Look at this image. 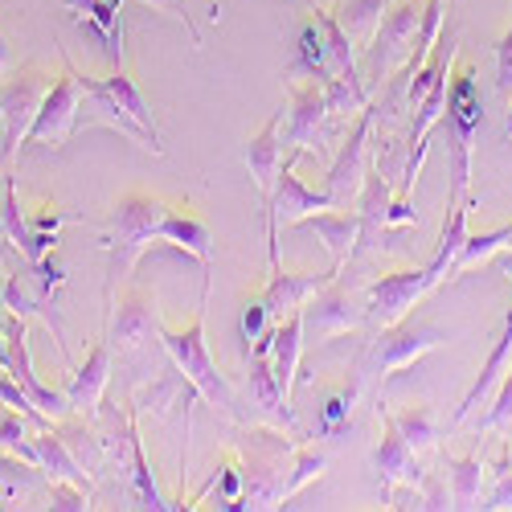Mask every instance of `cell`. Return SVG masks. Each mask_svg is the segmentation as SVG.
Returning <instances> with one entry per match:
<instances>
[{
  "mask_svg": "<svg viewBox=\"0 0 512 512\" xmlns=\"http://www.w3.org/2000/svg\"><path fill=\"white\" fill-rule=\"evenodd\" d=\"M357 377L353 381H345L336 394H328V402L320 406V431L324 435H340L349 426V414H353V402H357Z\"/></svg>",
  "mask_w": 512,
  "mask_h": 512,
  "instance_id": "836d02e7",
  "label": "cell"
},
{
  "mask_svg": "<svg viewBox=\"0 0 512 512\" xmlns=\"http://www.w3.org/2000/svg\"><path fill=\"white\" fill-rule=\"evenodd\" d=\"M33 447H37V472H50V480H70L78 488H87V476H82V467L66 451L62 435H54L50 426H41V431L33 435Z\"/></svg>",
  "mask_w": 512,
  "mask_h": 512,
  "instance_id": "83f0119b",
  "label": "cell"
},
{
  "mask_svg": "<svg viewBox=\"0 0 512 512\" xmlns=\"http://www.w3.org/2000/svg\"><path fill=\"white\" fill-rule=\"evenodd\" d=\"M70 410L78 414H87L95 418L99 414V402H103V390H107V381H111V340H99V345L87 353V361H82L78 369H70Z\"/></svg>",
  "mask_w": 512,
  "mask_h": 512,
  "instance_id": "2e32d148",
  "label": "cell"
},
{
  "mask_svg": "<svg viewBox=\"0 0 512 512\" xmlns=\"http://www.w3.org/2000/svg\"><path fill=\"white\" fill-rule=\"evenodd\" d=\"M99 87L119 103V111L127 115V119H132L136 127H140V132L148 136V152L152 156H160L164 148H160V132H156V119H152V107H148V99H144V91L136 87V82L132 78H127L123 74V66L119 70H111V74H103L99 78Z\"/></svg>",
  "mask_w": 512,
  "mask_h": 512,
  "instance_id": "7402d4cb",
  "label": "cell"
},
{
  "mask_svg": "<svg viewBox=\"0 0 512 512\" xmlns=\"http://www.w3.org/2000/svg\"><path fill=\"white\" fill-rule=\"evenodd\" d=\"M160 242L193 254V259L201 263V287H209V226L205 222H197L193 213H185L177 205H168L164 222H160Z\"/></svg>",
  "mask_w": 512,
  "mask_h": 512,
  "instance_id": "d4e9b609",
  "label": "cell"
},
{
  "mask_svg": "<svg viewBox=\"0 0 512 512\" xmlns=\"http://www.w3.org/2000/svg\"><path fill=\"white\" fill-rule=\"evenodd\" d=\"M9 70V46H5V37H0V74Z\"/></svg>",
  "mask_w": 512,
  "mask_h": 512,
  "instance_id": "f6af8a7d",
  "label": "cell"
},
{
  "mask_svg": "<svg viewBox=\"0 0 512 512\" xmlns=\"http://www.w3.org/2000/svg\"><path fill=\"white\" fill-rule=\"evenodd\" d=\"M377 422H381V443L373 447V463H377V472H381V500L390 504L398 484L418 488L422 467H418L414 447L402 439V431H398V422H394V414H390L386 402H377Z\"/></svg>",
  "mask_w": 512,
  "mask_h": 512,
  "instance_id": "4fadbf2b",
  "label": "cell"
},
{
  "mask_svg": "<svg viewBox=\"0 0 512 512\" xmlns=\"http://www.w3.org/2000/svg\"><path fill=\"white\" fill-rule=\"evenodd\" d=\"M418 508H451V488L439 476L418 480Z\"/></svg>",
  "mask_w": 512,
  "mask_h": 512,
  "instance_id": "60d3db41",
  "label": "cell"
},
{
  "mask_svg": "<svg viewBox=\"0 0 512 512\" xmlns=\"http://www.w3.org/2000/svg\"><path fill=\"white\" fill-rule=\"evenodd\" d=\"M373 119H377V107L369 103V107L353 119L349 140L340 144V152H336V160H332V168H328V185H324V189L332 193V201H336V205L357 201V193H361V185H365V173H369Z\"/></svg>",
  "mask_w": 512,
  "mask_h": 512,
  "instance_id": "9c48e42d",
  "label": "cell"
},
{
  "mask_svg": "<svg viewBox=\"0 0 512 512\" xmlns=\"http://www.w3.org/2000/svg\"><path fill=\"white\" fill-rule=\"evenodd\" d=\"M422 5L426 0H394L386 5V17H381L373 41L361 50L365 54V87H386L394 78V70H402L414 54L418 41V25H422Z\"/></svg>",
  "mask_w": 512,
  "mask_h": 512,
  "instance_id": "277c9868",
  "label": "cell"
},
{
  "mask_svg": "<svg viewBox=\"0 0 512 512\" xmlns=\"http://www.w3.org/2000/svg\"><path fill=\"white\" fill-rule=\"evenodd\" d=\"M279 226H267V254H271V279H267V287H263V300H267V312H271V320L279 324L283 316H291V312H304V304L312 300L316 291H324L328 283H336V267H328V271H283V263H279Z\"/></svg>",
  "mask_w": 512,
  "mask_h": 512,
  "instance_id": "ba28073f",
  "label": "cell"
},
{
  "mask_svg": "<svg viewBox=\"0 0 512 512\" xmlns=\"http://www.w3.org/2000/svg\"><path fill=\"white\" fill-rule=\"evenodd\" d=\"M127 447H132V484H136V496L144 508H173V504H164L152 472H148V459H144V439L136 431V410H127Z\"/></svg>",
  "mask_w": 512,
  "mask_h": 512,
  "instance_id": "1f68e13d",
  "label": "cell"
},
{
  "mask_svg": "<svg viewBox=\"0 0 512 512\" xmlns=\"http://www.w3.org/2000/svg\"><path fill=\"white\" fill-rule=\"evenodd\" d=\"M328 119H332V111H328L324 82H316V78H308V82L287 78V132H283L287 152L316 148V140L324 136Z\"/></svg>",
  "mask_w": 512,
  "mask_h": 512,
  "instance_id": "30bf717a",
  "label": "cell"
},
{
  "mask_svg": "<svg viewBox=\"0 0 512 512\" xmlns=\"http://www.w3.org/2000/svg\"><path fill=\"white\" fill-rule=\"evenodd\" d=\"M54 87V74L41 66H25L5 91H0V152L5 160H17L21 144H29L33 119L41 111V99Z\"/></svg>",
  "mask_w": 512,
  "mask_h": 512,
  "instance_id": "8992f818",
  "label": "cell"
},
{
  "mask_svg": "<svg viewBox=\"0 0 512 512\" xmlns=\"http://www.w3.org/2000/svg\"><path fill=\"white\" fill-rule=\"evenodd\" d=\"M300 357H304V312H291L275 324V340H271V365L279 377V390L291 402V390L300 381Z\"/></svg>",
  "mask_w": 512,
  "mask_h": 512,
  "instance_id": "44dd1931",
  "label": "cell"
},
{
  "mask_svg": "<svg viewBox=\"0 0 512 512\" xmlns=\"http://www.w3.org/2000/svg\"><path fill=\"white\" fill-rule=\"evenodd\" d=\"M488 472H492V492H488L484 508H512V447L508 443L500 447V455Z\"/></svg>",
  "mask_w": 512,
  "mask_h": 512,
  "instance_id": "8d00e7d4",
  "label": "cell"
},
{
  "mask_svg": "<svg viewBox=\"0 0 512 512\" xmlns=\"http://www.w3.org/2000/svg\"><path fill=\"white\" fill-rule=\"evenodd\" d=\"M5 357H9V340H5V324H0V369H5Z\"/></svg>",
  "mask_w": 512,
  "mask_h": 512,
  "instance_id": "ee69618b",
  "label": "cell"
},
{
  "mask_svg": "<svg viewBox=\"0 0 512 512\" xmlns=\"http://www.w3.org/2000/svg\"><path fill=\"white\" fill-rule=\"evenodd\" d=\"M508 426H512V365L500 377V394H496L492 410L484 414V431H508Z\"/></svg>",
  "mask_w": 512,
  "mask_h": 512,
  "instance_id": "74e56055",
  "label": "cell"
},
{
  "mask_svg": "<svg viewBox=\"0 0 512 512\" xmlns=\"http://www.w3.org/2000/svg\"><path fill=\"white\" fill-rule=\"evenodd\" d=\"M328 467V455L324 451H295V463H291V476H287V488H283V500H291L304 484H312L320 472Z\"/></svg>",
  "mask_w": 512,
  "mask_h": 512,
  "instance_id": "d590c367",
  "label": "cell"
},
{
  "mask_svg": "<svg viewBox=\"0 0 512 512\" xmlns=\"http://www.w3.org/2000/svg\"><path fill=\"white\" fill-rule=\"evenodd\" d=\"M447 340L443 328L435 324H410V320H398L390 328H381V340H377V373L390 377L406 365H414L418 357H426L431 349H439Z\"/></svg>",
  "mask_w": 512,
  "mask_h": 512,
  "instance_id": "5bb4252c",
  "label": "cell"
},
{
  "mask_svg": "<svg viewBox=\"0 0 512 512\" xmlns=\"http://www.w3.org/2000/svg\"><path fill=\"white\" fill-rule=\"evenodd\" d=\"M304 226H312V230L320 234V242H324L328 254H332V267L345 271L349 259L357 254V246H361V218H357V209H336V205H328V209L312 213Z\"/></svg>",
  "mask_w": 512,
  "mask_h": 512,
  "instance_id": "d6986e66",
  "label": "cell"
},
{
  "mask_svg": "<svg viewBox=\"0 0 512 512\" xmlns=\"http://www.w3.org/2000/svg\"><path fill=\"white\" fill-rule=\"evenodd\" d=\"M295 74H308L316 82H332L336 78V66H332V54H328V37H324V29H320V21L312 13L304 17L300 33H295V58L287 66V78H295Z\"/></svg>",
  "mask_w": 512,
  "mask_h": 512,
  "instance_id": "cb8c5ba5",
  "label": "cell"
},
{
  "mask_svg": "<svg viewBox=\"0 0 512 512\" xmlns=\"http://www.w3.org/2000/svg\"><path fill=\"white\" fill-rule=\"evenodd\" d=\"M300 156H304V152H287L283 164H279L275 189H271V197L263 201V205H267V226H279V222H283V226H300V222L312 218V213L336 205L328 189L316 193V189H308L300 177H295V164H300Z\"/></svg>",
  "mask_w": 512,
  "mask_h": 512,
  "instance_id": "8fae6325",
  "label": "cell"
},
{
  "mask_svg": "<svg viewBox=\"0 0 512 512\" xmlns=\"http://www.w3.org/2000/svg\"><path fill=\"white\" fill-rule=\"evenodd\" d=\"M508 365H512V308H508V320H504V332H500V340H496V349L488 353L480 377L472 381V390H467L463 402L455 406V418H451V422H463L476 406H484V398L492 394V386H500V377L508 373Z\"/></svg>",
  "mask_w": 512,
  "mask_h": 512,
  "instance_id": "484cf974",
  "label": "cell"
},
{
  "mask_svg": "<svg viewBox=\"0 0 512 512\" xmlns=\"http://www.w3.org/2000/svg\"><path fill=\"white\" fill-rule=\"evenodd\" d=\"M336 17L349 29V37L357 41V50H365L381 25V17H386V0H340Z\"/></svg>",
  "mask_w": 512,
  "mask_h": 512,
  "instance_id": "4dcf8cb0",
  "label": "cell"
},
{
  "mask_svg": "<svg viewBox=\"0 0 512 512\" xmlns=\"http://www.w3.org/2000/svg\"><path fill=\"white\" fill-rule=\"evenodd\" d=\"M160 328V316H156V300L148 291H132L127 300L119 304V316H115V328H111V345L119 353H136L140 345H148L152 332Z\"/></svg>",
  "mask_w": 512,
  "mask_h": 512,
  "instance_id": "ffe728a7",
  "label": "cell"
},
{
  "mask_svg": "<svg viewBox=\"0 0 512 512\" xmlns=\"http://www.w3.org/2000/svg\"><path fill=\"white\" fill-rule=\"evenodd\" d=\"M168 205L152 193H127L107 213V295H115V283L136 271L140 254L160 242V222Z\"/></svg>",
  "mask_w": 512,
  "mask_h": 512,
  "instance_id": "6da1fadb",
  "label": "cell"
},
{
  "mask_svg": "<svg viewBox=\"0 0 512 512\" xmlns=\"http://www.w3.org/2000/svg\"><path fill=\"white\" fill-rule=\"evenodd\" d=\"M447 132H451V156H455V185L451 197H467L472 189V148H476V132L484 123V99H480V82H476V66H459L451 74V91H447Z\"/></svg>",
  "mask_w": 512,
  "mask_h": 512,
  "instance_id": "3957f363",
  "label": "cell"
},
{
  "mask_svg": "<svg viewBox=\"0 0 512 512\" xmlns=\"http://www.w3.org/2000/svg\"><path fill=\"white\" fill-rule=\"evenodd\" d=\"M62 9H70L82 25H87L107 50L111 70L123 66V0H62Z\"/></svg>",
  "mask_w": 512,
  "mask_h": 512,
  "instance_id": "ac0fdd59",
  "label": "cell"
},
{
  "mask_svg": "<svg viewBox=\"0 0 512 512\" xmlns=\"http://www.w3.org/2000/svg\"><path fill=\"white\" fill-rule=\"evenodd\" d=\"M508 238H512V222H508V226H496V230H484V234H467V242H463V250L455 254L447 279H459V275H467V271L484 267L488 259H496V250H504Z\"/></svg>",
  "mask_w": 512,
  "mask_h": 512,
  "instance_id": "f1b7e54d",
  "label": "cell"
},
{
  "mask_svg": "<svg viewBox=\"0 0 512 512\" xmlns=\"http://www.w3.org/2000/svg\"><path fill=\"white\" fill-rule=\"evenodd\" d=\"M496 263H500V271H504V275H508V283H512V246L496 250Z\"/></svg>",
  "mask_w": 512,
  "mask_h": 512,
  "instance_id": "7bdbcfd3",
  "label": "cell"
},
{
  "mask_svg": "<svg viewBox=\"0 0 512 512\" xmlns=\"http://www.w3.org/2000/svg\"><path fill=\"white\" fill-rule=\"evenodd\" d=\"M82 115V78H78V66L62 54V74L54 78V87L41 99V111L33 119V132H29V144H41V148H58L70 140L74 123Z\"/></svg>",
  "mask_w": 512,
  "mask_h": 512,
  "instance_id": "52a82bcc",
  "label": "cell"
},
{
  "mask_svg": "<svg viewBox=\"0 0 512 512\" xmlns=\"http://www.w3.org/2000/svg\"><path fill=\"white\" fill-rule=\"evenodd\" d=\"M390 414H394V422H398L402 439L414 447V455H422V451L435 447V410L426 406V402H410L406 410H390Z\"/></svg>",
  "mask_w": 512,
  "mask_h": 512,
  "instance_id": "d6a6232c",
  "label": "cell"
},
{
  "mask_svg": "<svg viewBox=\"0 0 512 512\" xmlns=\"http://www.w3.org/2000/svg\"><path fill=\"white\" fill-rule=\"evenodd\" d=\"M140 5H148V9H160V13H173L177 21H185L189 25V13H181V5H177V0H140ZM193 29V25H189ZM193 37H197V46H201V33L193 29Z\"/></svg>",
  "mask_w": 512,
  "mask_h": 512,
  "instance_id": "b9f144b4",
  "label": "cell"
},
{
  "mask_svg": "<svg viewBox=\"0 0 512 512\" xmlns=\"http://www.w3.org/2000/svg\"><path fill=\"white\" fill-rule=\"evenodd\" d=\"M496 87H500V99L512 103V21L496 41Z\"/></svg>",
  "mask_w": 512,
  "mask_h": 512,
  "instance_id": "f35d334b",
  "label": "cell"
},
{
  "mask_svg": "<svg viewBox=\"0 0 512 512\" xmlns=\"http://www.w3.org/2000/svg\"><path fill=\"white\" fill-rule=\"evenodd\" d=\"M50 500H54V508H62V512H82V508H91L87 488H78V484H70V480H50Z\"/></svg>",
  "mask_w": 512,
  "mask_h": 512,
  "instance_id": "ab89813d",
  "label": "cell"
},
{
  "mask_svg": "<svg viewBox=\"0 0 512 512\" xmlns=\"http://www.w3.org/2000/svg\"><path fill=\"white\" fill-rule=\"evenodd\" d=\"M447 467H451V508H476L488 480V463L480 455H463V459H447Z\"/></svg>",
  "mask_w": 512,
  "mask_h": 512,
  "instance_id": "f546056e",
  "label": "cell"
},
{
  "mask_svg": "<svg viewBox=\"0 0 512 512\" xmlns=\"http://www.w3.org/2000/svg\"><path fill=\"white\" fill-rule=\"evenodd\" d=\"M205 300H209V287H201V308H197V316H193L189 328H164L160 324V345L168 349V357L177 361V369L185 373V381H189V386L213 410H222L226 418H238V402H234L230 381L222 377L218 365H213L209 345H205Z\"/></svg>",
  "mask_w": 512,
  "mask_h": 512,
  "instance_id": "7a4b0ae2",
  "label": "cell"
},
{
  "mask_svg": "<svg viewBox=\"0 0 512 512\" xmlns=\"http://www.w3.org/2000/svg\"><path fill=\"white\" fill-rule=\"evenodd\" d=\"M242 476H246V508H275L283 504V488H287V472L295 463L291 443H283V435L275 431H250L242 443Z\"/></svg>",
  "mask_w": 512,
  "mask_h": 512,
  "instance_id": "5b68a950",
  "label": "cell"
},
{
  "mask_svg": "<svg viewBox=\"0 0 512 512\" xmlns=\"http://www.w3.org/2000/svg\"><path fill=\"white\" fill-rule=\"evenodd\" d=\"M431 287H439V283L431 279V271H426V267H402V271H390V275L373 279V283L365 287L369 308H373V320H377L381 328L406 320V316L414 312V304H418Z\"/></svg>",
  "mask_w": 512,
  "mask_h": 512,
  "instance_id": "7c38bea8",
  "label": "cell"
},
{
  "mask_svg": "<svg viewBox=\"0 0 512 512\" xmlns=\"http://www.w3.org/2000/svg\"><path fill=\"white\" fill-rule=\"evenodd\" d=\"M271 328H275V320H271V312H267L263 291L246 295V300H242V340H246V353H250L254 340H263Z\"/></svg>",
  "mask_w": 512,
  "mask_h": 512,
  "instance_id": "e575fe53",
  "label": "cell"
},
{
  "mask_svg": "<svg viewBox=\"0 0 512 512\" xmlns=\"http://www.w3.org/2000/svg\"><path fill=\"white\" fill-rule=\"evenodd\" d=\"M349 328H357V316L349 312V295L336 283H328L324 291H316L304 304V332H316L320 340H328V336H340Z\"/></svg>",
  "mask_w": 512,
  "mask_h": 512,
  "instance_id": "603a6c76",
  "label": "cell"
},
{
  "mask_svg": "<svg viewBox=\"0 0 512 512\" xmlns=\"http://www.w3.org/2000/svg\"><path fill=\"white\" fill-rule=\"evenodd\" d=\"M283 111H287V107H279V111L263 123V132L254 136V140L246 144V152H242L246 173H250L254 189L263 193V201L271 197L275 177H279V164H283V156H287V144H283Z\"/></svg>",
  "mask_w": 512,
  "mask_h": 512,
  "instance_id": "9a60e30c",
  "label": "cell"
},
{
  "mask_svg": "<svg viewBox=\"0 0 512 512\" xmlns=\"http://www.w3.org/2000/svg\"><path fill=\"white\" fill-rule=\"evenodd\" d=\"M353 205H357V218H361V242L377 246V238L390 230V209H394V189H390V177L381 173V160L369 164L365 185H361Z\"/></svg>",
  "mask_w": 512,
  "mask_h": 512,
  "instance_id": "e0dca14e",
  "label": "cell"
},
{
  "mask_svg": "<svg viewBox=\"0 0 512 512\" xmlns=\"http://www.w3.org/2000/svg\"><path fill=\"white\" fill-rule=\"evenodd\" d=\"M467 213H472V197H447V218H443V234H439V246L431 254V263H426V271H431L435 283H443L451 275V263H455V254L463 250L467 242Z\"/></svg>",
  "mask_w": 512,
  "mask_h": 512,
  "instance_id": "4316f807",
  "label": "cell"
}]
</instances>
